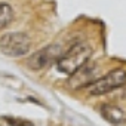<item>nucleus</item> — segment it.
<instances>
[{
	"label": "nucleus",
	"mask_w": 126,
	"mask_h": 126,
	"mask_svg": "<svg viewBox=\"0 0 126 126\" xmlns=\"http://www.w3.org/2000/svg\"><path fill=\"white\" fill-rule=\"evenodd\" d=\"M92 56V47L88 43H74L56 59V70L61 74L71 76L79 68L86 65Z\"/></svg>",
	"instance_id": "obj_1"
},
{
	"label": "nucleus",
	"mask_w": 126,
	"mask_h": 126,
	"mask_svg": "<svg viewBox=\"0 0 126 126\" xmlns=\"http://www.w3.org/2000/svg\"><path fill=\"white\" fill-rule=\"evenodd\" d=\"M126 85V71L123 68H114L108 71L105 76L95 79L92 83H89L86 88L88 95L91 96H99L105 95L111 91H116Z\"/></svg>",
	"instance_id": "obj_2"
},
{
	"label": "nucleus",
	"mask_w": 126,
	"mask_h": 126,
	"mask_svg": "<svg viewBox=\"0 0 126 126\" xmlns=\"http://www.w3.org/2000/svg\"><path fill=\"white\" fill-rule=\"evenodd\" d=\"M31 49V39L21 31H11L0 37V52L11 58L25 56Z\"/></svg>",
	"instance_id": "obj_3"
},
{
	"label": "nucleus",
	"mask_w": 126,
	"mask_h": 126,
	"mask_svg": "<svg viewBox=\"0 0 126 126\" xmlns=\"http://www.w3.org/2000/svg\"><path fill=\"white\" fill-rule=\"evenodd\" d=\"M64 52L61 45H49L43 49H39L34 52L30 58H27V67L31 71H42L47 67H50L53 62L59 58V55Z\"/></svg>",
	"instance_id": "obj_4"
},
{
	"label": "nucleus",
	"mask_w": 126,
	"mask_h": 126,
	"mask_svg": "<svg viewBox=\"0 0 126 126\" xmlns=\"http://www.w3.org/2000/svg\"><path fill=\"white\" fill-rule=\"evenodd\" d=\"M98 73H99V70H98V67L96 65H83L82 68H79L74 74H71L70 77H71V80H70V85H71V88H74V89H77V88H80V86H88L89 83H92L95 79H98Z\"/></svg>",
	"instance_id": "obj_5"
},
{
	"label": "nucleus",
	"mask_w": 126,
	"mask_h": 126,
	"mask_svg": "<svg viewBox=\"0 0 126 126\" xmlns=\"http://www.w3.org/2000/svg\"><path fill=\"white\" fill-rule=\"evenodd\" d=\"M101 114L107 122L113 125H122L126 122V113L120 107L113 105V104H104L101 107Z\"/></svg>",
	"instance_id": "obj_6"
},
{
	"label": "nucleus",
	"mask_w": 126,
	"mask_h": 126,
	"mask_svg": "<svg viewBox=\"0 0 126 126\" xmlns=\"http://www.w3.org/2000/svg\"><path fill=\"white\" fill-rule=\"evenodd\" d=\"M14 19V9L8 3H0V31L5 30Z\"/></svg>",
	"instance_id": "obj_7"
},
{
	"label": "nucleus",
	"mask_w": 126,
	"mask_h": 126,
	"mask_svg": "<svg viewBox=\"0 0 126 126\" xmlns=\"http://www.w3.org/2000/svg\"><path fill=\"white\" fill-rule=\"evenodd\" d=\"M5 120H8L9 125L12 126H33L30 122H25V120H16V119H9V117H5Z\"/></svg>",
	"instance_id": "obj_8"
}]
</instances>
